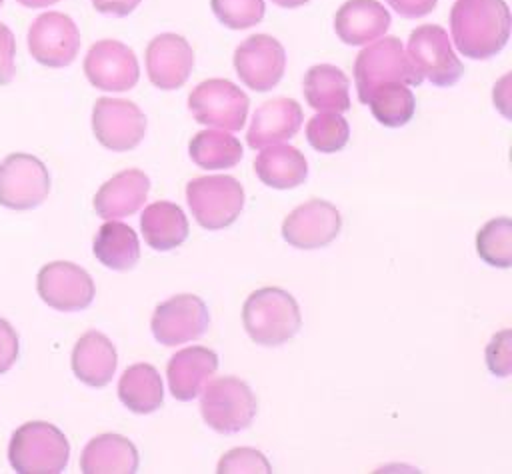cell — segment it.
Here are the masks:
<instances>
[{
    "label": "cell",
    "instance_id": "6da1fadb",
    "mask_svg": "<svg viewBox=\"0 0 512 474\" xmlns=\"http://www.w3.org/2000/svg\"><path fill=\"white\" fill-rule=\"evenodd\" d=\"M450 30L460 54L472 60L492 58L510 38V8L504 0H456Z\"/></svg>",
    "mask_w": 512,
    "mask_h": 474
},
{
    "label": "cell",
    "instance_id": "ac0fdd59",
    "mask_svg": "<svg viewBox=\"0 0 512 474\" xmlns=\"http://www.w3.org/2000/svg\"><path fill=\"white\" fill-rule=\"evenodd\" d=\"M304 120L302 108L294 98H272L256 108L252 124L246 132V142L250 148L260 150L270 144L284 142L300 130Z\"/></svg>",
    "mask_w": 512,
    "mask_h": 474
},
{
    "label": "cell",
    "instance_id": "ba28073f",
    "mask_svg": "<svg viewBox=\"0 0 512 474\" xmlns=\"http://www.w3.org/2000/svg\"><path fill=\"white\" fill-rule=\"evenodd\" d=\"M248 106V96L224 78L204 80L188 96V108L198 124L232 132L242 130Z\"/></svg>",
    "mask_w": 512,
    "mask_h": 474
},
{
    "label": "cell",
    "instance_id": "d6a6232c",
    "mask_svg": "<svg viewBox=\"0 0 512 474\" xmlns=\"http://www.w3.org/2000/svg\"><path fill=\"white\" fill-rule=\"evenodd\" d=\"M214 16L232 30L256 26L264 18V0H210Z\"/></svg>",
    "mask_w": 512,
    "mask_h": 474
},
{
    "label": "cell",
    "instance_id": "7c38bea8",
    "mask_svg": "<svg viewBox=\"0 0 512 474\" xmlns=\"http://www.w3.org/2000/svg\"><path fill=\"white\" fill-rule=\"evenodd\" d=\"M210 324L204 300L196 294H176L154 308L150 328L164 346H178L200 338Z\"/></svg>",
    "mask_w": 512,
    "mask_h": 474
},
{
    "label": "cell",
    "instance_id": "e0dca14e",
    "mask_svg": "<svg viewBox=\"0 0 512 474\" xmlns=\"http://www.w3.org/2000/svg\"><path fill=\"white\" fill-rule=\"evenodd\" d=\"M194 68V50L180 34H158L146 46V72L160 90H176L186 84Z\"/></svg>",
    "mask_w": 512,
    "mask_h": 474
},
{
    "label": "cell",
    "instance_id": "8992f818",
    "mask_svg": "<svg viewBox=\"0 0 512 474\" xmlns=\"http://www.w3.org/2000/svg\"><path fill=\"white\" fill-rule=\"evenodd\" d=\"M186 200L202 228L222 230L238 220L244 208V188L234 176H198L186 184Z\"/></svg>",
    "mask_w": 512,
    "mask_h": 474
},
{
    "label": "cell",
    "instance_id": "2e32d148",
    "mask_svg": "<svg viewBox=\"0 0 512 474\" xmlns=\"http://www.w3.org/2000/svg\"><path fill=\"white\" fill-rule=\"evenodd\" d=\"M234 68L248 88L256 92H268L284 76V46L270 34L248 36L234 50Z\"/></svg>",
    "mask_w": 512,
    "mask_h": 474
},
{
    "label": "cell",
    "instance_id": "44dd1931",
    "mask_svg": "<svg viewBox=\"0 0 512 474\" xmlns=\"http://www.w3.org/2000/svg\"><path fill=\"white\" fill-rule=\"evenodd\" d=\"M70 366L80 382L92 388H102L116 372L118 354L108 336L98 330H88L74 344Z\"/></svg>",
    "mask_w": 512,
    "mask_h": 474
},
{
    "label": "cell",
    "instance_id": "484cf974",
    "mask_svg": "<svg viewBox=\"0 0 512 474\" xmlns=\"http://www.w3.org/2000/svg\"><path fill=\"white\" fill-rule=\"evenodd\" d=\"M304 98L310 108L318 112H346L350 110V80L332 64H316L304 76Z\"/></svg>",
    "mask_w": 512,
    "mask_h": 474
},
{
    "label": "cell",
    "instance_id": "30bf717a",
    "mask_svg": "<svg viewBox=\"0 0 512 474\" xmlns=\"http://www.w3.org/2000/svg\"><path fill=\"white\" fill-rule=\"evenodd\" d=\"M92 132L112 152L134 150L146 134V116L130 100L102 96L92 108Z\"/></svg>",
    "mask_w": 512,
    "mask_h": 474
},
{
    "label": "cell",
    "instance_id": "60d3db41",
    "mask_svg": "<svg viewBox=\"0 0 512 474\" xmlns=\"http://www.w3.org/2000/svg\"><path fill=\"white\" fill-rule=\"evenodd\" d=\"M272 2L278 4V6H282V8H298V6L306 4L308 0H272Z\"/></svg>",
    "mask_w": 512,
    "mask_h": 474
},
{
    "label": "cell",
    "instance_id": "836d02e7",
    "mask_svg": "<svg viewBox=\"0 0 512 474\" xmlns=\"http://www.w3.org/2000/svg\"><path fill=\"white\" fill-rule=\"evenodd\" d=\"M218 474H232V472H272V466L268 462V458L256 450V448H248V446H240V448H232L228 450L218 466H216Z\"/></svg>",
    "mask_w": 512,
    "mask_h": 474
},
{
    "label": "cell",
    "instance_id": "83f0119b",
    "mask_svg": "<svg viewBox=\"0 0 512 474\" xmlns=\"http://www.w3.org/2000/svg\"><path fill=\"white\" fill-rule=\"evenodd\" d=\"M120 402L134 414H150L164 402V386L152 364L138 362L124 370L118 382Z\"/></svg>",
    "mask_w": 512,
    "mask_h": 474
},
{
    "label": "cell",
    "instance_id": "d6986e66",
    "mask_svg": "<svg viewBox=\"0 0 512 474\" xmlns=\"http://www.w3.org/2000/svg\"><path fill=\"white\" fill-rule=\"evenodd\" d=\"M218 370V356L206 346H190L176 352L166 366L170 394L188 402L194 400Z\"/></svg>",
    "mask_w": 512,
    "mask_h": 474
},
{
    "label": "cell",
    "instance_id": "5bb4252c",
    "mask_svg": "<svg viewBox=\"0 0 512 474\" xmlns=\"http://www.w3.org/2000/svg\"><path fill=\"white\" fill-rule=\"evenodd\" d=\"M84 74L88 82L106 92H126L136 86L140 68L136 54L120 40H98L84 58Z\"/></svg>",
    "mask_w": 512,
    "mask_h": 474
},
{
    "label": "cell",
    "instance_id": "4316f807",
    "mask_svg": "<svg viewBox=\"0 0 512 474\" xmlns=\"http://www.w3.org/2000/svg\"><path fill=\"white\" fill-rule=\"evenodd\" d=\"M92 252L96 260L110 270H132L140 258L138 236L128 224L106 220L94 236Z\"/></svg>",
    "mask_w": 512,
    "mask_h": 474
},
{
    "label": "cell",
    "instance_id": "f546056e",
    "mask_svg": "<svg viewBox=\"0 0 512 474\" xmlns=\"http://www.w3.org/2000/svg\"><path fill=\"white\" fill-rule=\"evenodd\" d=\"M368 106L372 116L386 128H400L408 124L416 110V98L412 90L402 82H382L378 84L370 96Z\"/></svg>",
    "mask_w": 512,
    "mask_h": 474
},
{
    "label": "cell",
    "instance_id": "ffe728a7",
    "mask_svg": "<svg viewBox=\"0 0 512 474\" xmlns=\"http://www.w3.org/2000/svg\"><path fill=\"white\" fill-rule=\"evenodd\" d=\"M150 178L138 170L128 168L106 180L94 194V210L104 220H118L136 214L146 202Z\"/></svg>",
    "mask_w": 512,
    "mask_h": 474
},
{
    "label": "cell",
    "instance_id": "8fae6325",
    "mask_svg": "<svg viewBox=\"0 0 512 474\" xmlns=\"http://www.w3.org/2000/svg\"><path fill=\"white\" fill-rule=\"evenodd\" d=\"M38 296L54 310L78 312L92 304L96 286L92 276L68 260L48 262L36 276Z\"/></svg>",
    "mask_w": 512,
    "mask_h": 474
},
{
    "label": "cell",
    "instance_id": "7a4b0ae2",
    "mask_svg": "<svg viewBox=\"0 0 512 474\" xmlns=\"http://www.w3.org/2000/svg\"><path fill=\"white\" fill-rule=\"evenodd\" d=\"M242 324L252 342L260 346H280L300 332L302 314L290 292L278 286H264L246 298Z\"/></svg>",
    "mask_w": 512,
    "mask_h": 474
},
{
    "label": "cell",
    "instance_id": "4fadbf2b",
    "mask_svg": "<svg viewBox=\"0 0 512 474\" xmlns=\"http://www.w3.org/2000/svg\"><path fill=\"white\" fill-rule=\"evenodd\" d=\"M28 50L38 64L64 68L80 50L78 26L64 12H44L28 30Z\"/></svg>",
    "mask_w": 512,
    "mask_h": 474
},
{
    "label": "cell",
    "instance_id": "f35d334b",
    "mask_svg": "<svg viewBox=\"0 0 512 474\" xmlns=\"http://www.w3.org/2000/svg\"><path fill=\"white\" fill-rule=\"evenodd\" d=\"M138 4L140 0H92V6L98 12L110 16H128Z\"/></svg>",
    "mask_w": 512,
    "mask_h": 474
},
{
    "label": "cell",
    "instance_id": "ab89813d",
    "mask_svg": "<svg viewBox=\"0 0 512 474\" xmlns=\"http://www.w3.org/2000/svg\"><path fill=\"white\" fill-rule=\"evenodd\" d=\"M16 2L26 6V8H44V6H52V4H56L60 0H16Z\"/></svg>",
    "mask_w": 512,
    "mask_h": 474
},
{
    "label": "cell",
    "instance_id": "3957f363",
    "mask_svg": "<svg viewBox=\"0 0 512 474\" xmlns=\"http://www.w3.org/2000/svg\"><path fill=\"white\" fill-rule=\"evenodd\" d=\"M70 444L64 432L44 420L18 426L8 444V462L18 474H58L66 468Z\"/></svg>",
    "mask_w": 512,
    "mask_h": 474
},
{
    "label": "cell",
    "instance_id": "9a60e30c",
    "mask_svg": "<svg viewBox=\"0 0 512 474\" xmlns=\"http://www.w3.org/2000/svg\"><path fill=\"white\" fill-rule=\"evenodd\" d=\"M342 230L338 208L326 200L312 198L296 206L282 222V238L300 250L328 246Z\"/></svg>",
    "mask_w": 512,
    "mask_h": 474
},
{
    "label": "cell",
    "instance_id": "f1b7e54d",
    "mask_svg": "<svg viewBox=\"0 0 512 474\" xmlns=\"http://www.w3.org/2000/svg\"><path fill=\"white\" fill-rule=\"evenodd\" d=\"M190 158L204 170L232 168L242 160V144L236 136L224 130H200L188 144Z\"/></svg>",
    "mask_w": 512,
    "mask_h": 474
},
{
    "label": "cell",
    "instance_id": "b9f144b4",
    "mask_svg": "<svg viewBox=\"0 0 512 474\" xmlns=\"http://www.w3.org/2000/svg\"><path fill=\"white\" fill-rule=\"evenodd\" d=\"M0 6H2V0H0Z\"/></svg>",
    "mask_w": 512,
    "mask_h": 474
},
{
    "label": "cell",
    "instance_id": "5b68a950",
    "mask_svg": "<svg viewBox=\"0 0 512 474\" xmlns=\"http://www.w3.org/2000/svg\"><path fill=\"white\" fill-rule=\"evenodd\" d=\"M200 394L202 418L220 434H232L248 428L258 412L254 392L236 376L214 378L202 388Z\"/></svg>",
    "mask_w": 512,
    "mask_h": 474
},
{
    "label": "cell",
    "instance_id": "d4e9b609",
    "mask_svg": "<svg viewBox=\"0 0 512 474\" xmlns=\"http://www.w3.org/2000/svg\"><path fill=\"white\" fill-rule=\"evenodd\" d=\"M254 172L262 184L276 190L300 186L308 176L304 154L290 144H270L260 148L254 160Z\"/></svg>",
    "mask_w": 512,
    "mask_h": 474
},
{
    "label": "cell",
    "instance_id": "cb8c5ba5",
    "mask_svg": "<svg viewBox=\"0 0 512 474\" xmlns=\"http://www.w3.org/2000/svg\"><path fill=\"white\" fill-rule=\"evenodd\" d=\"M144 242L158 252H168L184 244L188 238V218L184 210L168 200L152 202L140 216Z\"/></svg>",
    "mask_w": 512,
    "mask_h": 474
},
{
    "label": "cell",
    "instance_id": "603a6c76",
    "mask_svg": "<svg viewBox=\"0 0 512 474\" xmlns=\"http://www.w3.org/2000/svg\"><path fill=\"white\" fill-rule=\"evenodd\" d=\"M138 450L122 434L94 436L80 454V470L84 474H132L138 470Z\"/></svg>",
    "mask_w": 512,
    "mask_h": 474
},
{
    "label": "cell",
    "instance_id": "74e56055",
    "mask_svg": "<svg viewBox=\"0 0 512 474\" xmlns=\"http://www.w3.org/2000/svg\"><path fill=\"white\" fill-rule=\"evenodd\" d=\"M386 2L404 18H420L430 14L436 8L438 0H386Z\"/></svg>",
    "mask_w": 512,
    "mask_h": 474
},
{
    "label": "cell",
    "instance_id": "d590c367",
    "mask_svg": "<svg viewBox=\"0 0 512 474\" xmlns=\"http://www.w3.org/2000/svg\"><path fill=\"white\" fill-rule=\"evenodd\" d=\"M16 40L12 30L0 22V86H6L12 82L16 74Z\"/></svg>",
    "mask_w": 512,
    "mask_h": 474
},
{
    "label": "cell",
    "instance_id": "277c9868",
    "mask_svg": "<svg viewBox=\"0 0 512 474\" xmlns=\"http://www.w3.org/2000/svg\"><path fill=\"white\" fill-rule=\"evenodd\" d=\"M354 80L358 100L368 104L370 92L382 82H402L406 86H420L422 76L410 62L400 38L384 36L378 42L360 50L354 62Z\"/></svg>",
    "mask_w": 512,
    "mask_h": 474
},
{
    "label": "cell",
    "instance_id": "9c48e42d",
    "mask_svg": "<svg viewBox=\"0 0 512 474\" xmlns=\"http://www.w3.org/2000/svg\"><path fill=\"white\" fill-rule=\"evenodd\" d=\"M406 54L418 74L434 86H452L464 74V66L454 54L446 30L438 24H422L412 30Z\"/></svg>",
    "mask_w": 512,
    "mask_h": 474
},
{
    "label": "cell",
    "instance_id": "e575fe53",
    "mask_svg": "<svg viewBox=\"0 0 512 474\" xmlns=\"http://www.w3.org/2000/svg\"><path fill=\"white\" fill-rule=\"evenodd\" d=\"M512 330L504 328L502 332L494 334L486 348V364L494 376L506 378L512 370Z\"/></svg>",
    "mask_w": 512,
    "mask_h": 474
},
{
    "label": "cell",
    "instance_id": "8d00e7d4",
    "mask_svg": "<svg viewBox=\"0 0 512 474\" xmlns=\"http://www.w3.org/2000/svg\"><path fill=\"white\" fill-rule=\"evenodd\" d=\"M18 334L12 328V324L4 318H0V374L8 372L12 368V364L18 358Z\"/></svg>",
    "mask_w": 512,
    "mask_h": 474
},
{
    "label": "cell",
    "instance_id": "1f68e13d",
    "mask_svg": "<svg viewBox=\"0 0 512 474\" xmlns=\"http://www.w3.org/2000/svg\"><path fill=\"white\" fill-rule=\"evenodd\" d=\"M350 126L340 112H318L306 124L308 144L322 152L334 154L348 144Z\"/></svg>",
    "mask_w": 512,
    "mask_h": 474
},
{
    "label": "cell",
    "instance_id": "4dcf8cb0",
    "mask_svg": "<svg viewBox=\"0 0 512 474\" xmlns=\"http://www.w3.org/2000/svg\"><path fill=\"white\" fill-rule=\"evenodd\" d=\"M478 256L494 268L512 266V220L508 216L488 220L476 234Z\"/></svg>",
    "mask_w": 512,
    "mask_h": 474
},
{
    "label": "cell",
    "instance_id": "52a82bcc",
    "mask_svg": "<svg viewBox=\"0 0 512 474\" xmlns=\"http://www.w3.org/2000/svg\"><path fill=\"white\" fill-rule=\"evenodd\" d=\"M50 192L46 164L26 152H12L0 162V206L8 210H32Z\"/></svg>",
    "mask_w": 512,
    "mask_h": 474
},
{
    "label": "cell",
    "instance_id": "7402d4cb",
    "mask_svg": "<svg viewBox=\"0 0 512 474\" xmlns=\"http://www.w3.org/2000/svg\"><path fill=\"white\" fill-rule=\"evenodd\" d=\"M390 26L388 10L376 0H348L334 16V30L344 44L364 46L380 36Z\"/></svg>",
    "mask_w": 512,
    "mask_h": 474
}]
</instances>
